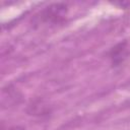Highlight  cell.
Masks as SVG:
<instances>
[{
  "label": "cell",
  "instance_id": "3",
  "mask_svg": "<svg viewBox=\"0 0 130 130\" xmlns=\"http://www.w3.org/2000/svg\"><path fill=\"white\" fill-rule=\"evenodd\" d=\"M1 130H24V128L21 127V126H11V127H7L6 129H4L2 127Z\"/></svg>",
  "mask_w": 130,
  "mask_h": 130
},
{
  "label": "cell",
  "instance_id": "2",
  "mask_svg": "<svg viewBox=\"0 0 130 130\" xmlns=\"http://www.w3.org/2000/svg\"><path fill=\"white\" fill-rule=\"evenodd\" d=\"M126 55H127V43L126 42L119 43L114 48H112L110 52V58L112 59V62L115 65H118L121 62H123V60L126 58Z\"/></svg>",
  "mask_w": 130,
  "mask_h": 130
},
{
  "label": "cell",
  "instance_id": "1",
  "mask_svg": "<svg viewBox=\"0 0 130 130\" xmlns=\"http://www.w3.org/2000/svg\"><path fill=\"white\" fill-rule=\"evenodd\" d=\"M67 6L63 3H54L46 7L40 12L38 17L43 23H59L63 21L67 15Z\"/></svg>",
  "mask_w": 130,
  "mask_h": 130
}]
</instances>
